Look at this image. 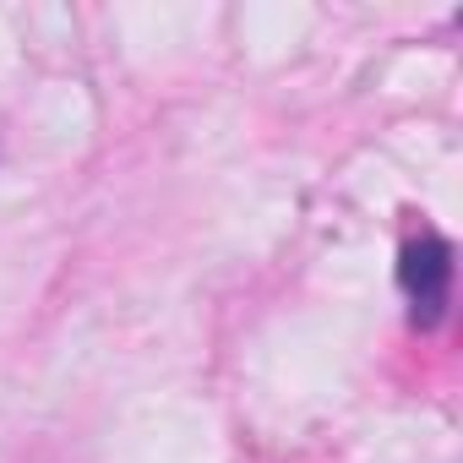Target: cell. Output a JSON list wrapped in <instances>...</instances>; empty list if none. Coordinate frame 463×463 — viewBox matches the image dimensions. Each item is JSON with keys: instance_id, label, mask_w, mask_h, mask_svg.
<instances>
[{"instance_id": "1", "label": "cell", "mask_w": 463, "mask_h": 463, "mask_svg": "<svg viewBox=\"0 0 463 463\" xmlns=\"http://www.w3.org/2000/svg\"><path fill=\"white\" fill-rule=\"evenodd\" d=\"M398 284L409 295L414 327H436L441 311H447V295H452V246L441 235L409 241L403 246V262H398Z\"/></svg>"}]
</instances>
